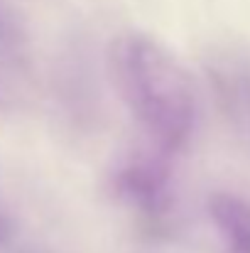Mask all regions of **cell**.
Masks as SVG:
<instances>
[{
  "instance_id": "1",
  "label": "cell",
  "mask_w": 250,
  "mask_h": 253,
  "mask_svg": "<svg viewBox=\"0 0 250 253\" xmlns=\"http://www.w3.org/2000/svg\"><path fill=\"white\" fill-rule=\"evenodd\" d=\"M113 86L147 143L184 153L199 128V93L189 69L155 35L128 30L108 49Z\"/></svg>"
},
{
  "instance_id": "5",
  "label": "cell",
  "mask_w": 250,
  "mask_h": 253,
  "mask_svg": "<svg viewBox=\"0 0 250 253\" xmlns=\"http://www.w3.org/2000/svg\"><path fill=\"white\" fill-rule=\"evenodd\" d=\"M2 231H5V229H2V219H0V239H2Z\"/></svg>"
},
{
  "instance_id": "3",
  "label": "cell",
  "mask_w": 250,
  "mask_h": 253,
  "mask_svg": "<svg viewBox=\"0 0 250 253\" xmlns=\"http://www.w3.org/2000/svg\"><path fill=\"white\" fill-rule=\"evenodd\" d=\"M209 219L226 253H250V202L231 194L214 192L206 202Z\"/></svg>"
},
{
  "instance_id": "4",
  "label": "cell",
  "mask_w": 250,
  "mask_h": 253,
  "mask_svg": "<svg viewBox=\"0 0 250 253\" xmlns=\"http://www.w3.org/2000/svg\"><path fill=\"white\" fill-rule=\"evenodd\" d=\"M30 52V37L22 20L0 2V67H17Z\"/></svg>"
},
{
  "instance_id": "2",
  "label": "cell",
  "mask_w": 250,
  "mask_h": 253,
  "mask_svg": "<svg viewBox=\"0 0 250 253\" xmlns=\"http://www.w3.org/2000/svg\"><path fill=\"white\" fill-rule=\"evenodd\" d=\"M169 158L147 143V148H130L113 160L108 172V184L115 199L145 216L165 219L174 207V174Z\"/></svg>"
}]
</instances>
